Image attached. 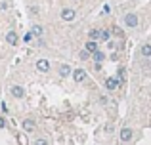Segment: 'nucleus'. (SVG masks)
I'll list each match as a JSON object with an SVG mask.
<instances>
[{"label": "nucleus", "mask_w": 151, "mask_h": 145, "mask_svg": "<svg viewBox=\"0 0 151 145\" xmlns=\"http://www.w3.org/2000/svg\"><path fill=\"white\" fill-rule=\"evenodd\" d=\"M84 50H88L90 54H96L98 50H100V46H98V40H88L84 44Z\"/></svg>", "instance_id": "nucleus-12"}, {"label": "nucleus", "mask_w": 151, "mask_h": 145, "mask_svg": "<svg viewBox=\"0 0 151 145\" xmlns=\"http://www.w3.org/2000/svg\"><path fill=\"white\" fill-rule=\"evenodd\" d=\"M86 76H88V74H86V71H84V69H81V67L73 71V80H75V82H84Z\"/></svg>", "instance_id": "nucleus-6"}, {"label": "nucleus", "mask_w": 151, "mask_h": 145, "mask_svg": "<svg viewBox=\"0 0 151 145\" xmlns=\"http://www.w3.org/2000/svg\"><path fill=\"white\" fill-rule=\"evenodd\" d=\"M33 145H50V143H48V139H46V138H38V139H35V141H33Z\"/></svg>", "instance_id": "nucleus-19"}, {"label": "nucleus", "mask_w": 151, "mask_h": 145, "mask_svg": "<svg viewBox=\"0 0 151 145\" xmlns=\"http://www.w3.org/2000/svg\"><path fill=\"white\" fill-rule=\"evenodd\" d=\"M119 86H121V80H119V76H107V78H105V88L109 90V92H115Z\"/></svg>", "instance_id": "nucleus-3"}, {"label": "nucleus", "mask_w": 151, "mask_h": 145, "mask_svg": "<svg viewBox=\"0 0 151 145\" xmlns=\"http://www.w3.org/2000/svg\"><path fill=\"white\" fill-rule=\"evenodd\" d=\"M101 38V29H90L88 31V40H100Z\"/></svg>", "instance_id": "nucleus-13"}, {"label": "nucleus", "mask_w": 151, "mask_h": 145, "mask_svg": "<svg viewBox=\"0 0 151 145\" xmlns=\"http://www.w3.org/2000/svg\"><path fill=\"white\" fill-rule=\"evenodd\" d=\"M37 71L48 73V71H50V61H48V59H38V61H37Z\"/></svg>", "instance_id": "nucleus-8"}, {"label": "nucleus", "mask_w": 151, "mask_h": 145, "mask_svg": "<svg viewBox=\"0 0 151 145\" xmlns=\"http://www.w3.org/2000/svg\"><path fill=\"white\" fill-rule=\"evenodd\" d=\"M111 34H113V31H109V29H101V38H100V40H103V42H109Z\"/></svg>", "instance_id": "nucleus-16"}, {"label": "nucleus", "mask_w": 151, "mask_h": 145, "mask_svg": "<svg viewBox=\"0 0 151 145\" xmlns=\"http://www.w3.org/2000/svg\"><path fill=\"white\" fill-rule=\"evenodd\" d=\"M6 126V119H4V116H0V128H4Z\"/></svg>", "instance_id": "nucleus-22"}, {"label": "nucleus", "mask_w": 151, "mask_h": 145, "mask_svg": "<svg viewBox=\"0 0 151 145\" xmlns=\"http://www.w3.org/2000/svg\"><path fill=\"white\" fill-rule=\"evenodd\" d=\"M111 31H113V34H117L119 38H124V33H122V29H121V27H113Z\"/></svg>", "instance_id": "nucleus-18"}, {"label": "nucleus", "mask_w": 151, "mask_h": 145, "mask_svg": "<svg viewBox=\"0 0 151 145\" xmlns=\"http://www.w3.org/2000/svg\"><path fill=\"white\" fill-rule=\"evenodd\" d=\"M6 42H8L10 46H17V33H15V31H8Z\"/></svg>", "instance_id": "nucleus-10"}, {"label": "nucleus", "mask_w": 151, "mask_h": 145, "mask_svg": "<svg viewBox=\"0 0 151 145\" xmlns=\"http://www.w3.org/2000/svg\"><path fill=\"white\" fill-rule=\"evenodd\" d=\"M21 128H23L25 132H33L35 128H37V124H35V120H33V119H25V120L21 122Z\"/></svg>", "instance_id": "nucleus-9"}, {"label": "nucleus", "mask_w": 151, "mask_h": 145, "mask_svg": "<svg viewBox=\"0 0 151 145\" xmlns=\"http://www.w3.org/2000/svg\"><path fill=\"white\" fill-rule=\"evenodd\" d=\"M92 57H94V61H96V63H101V61L105 59V54H103L101 50H98L96 54H92Z\"/></svg>", "instance_id": "nucleus-15"}, {"label": "nucleus", "mask_w": 151, "mask_h": 145, "mask_svg": "<svg viewBox=\"0 0 151 145\" xmlns=\"http://www.w3.org/2000/svg\"><path fill=\"white\" fill-rule=\"evenodd\" d=\"M117 76H119V80H124V76H126V69L124 67H119V71H117Z\"/></svg>", "instance_id": "nucleus-17"}, {"label": "nucleus", "mask_w": 151, "mask_h": 145, "mask_svg": "<svg viewBox=\"0 0 151 145\" xmlns=\"http://www.w3.org/2000/svg\"><path fill=\"white\" fill-rule=\"evenodd\" d=\"M122 23H124V27H128V29H136V27L140 25V17H138L134 11H130V14H124Z\"/></svg>", "instance_id": "nucleus-1"}, {"label": "nucleus", "mask_w": 151, "mask_h": 145, "mask_svg": "<svg viewBox=\"0 0 151 145\" xmlns=\"http://www.w3.org/2000/svg\"><path fill=\"white\" fill-rule=\"evenodd\" d=\"M90 56H92V54H90V52H88V50H82V52H81V59H84V61H86V59H88V57H90Z\"/></svg>", "instance_id": "nucleus-20"}, {"label": "nucleus", "mask_w": 151, "mask_h": 145, "mask_svg": "<svg viewBox=\"0 0 151 145\" xmlns=\"http://www.w3.org/2000/svg\"><path fill=\"white\" fill-rule=\"evenodd\" d=\"M59 15H61L63 21H75V17H77V11H75L73 8H63Z\"/></svg>", "instance_id": "nucleus-4"}, {"label": "nucleus", "mask_w": 151, "mask_h": 145, "mask_svg": "<svg viewBox=\"0 0 151 145\" xmlns=\"http://www.w3.org/2000/svg\"><path fill=\"white\" fill-rule=\"evenodd\" d=\"M58 73H59V76H69V74H73V69L69 67L67 63H63V65H59V69H58Z\"/></svg>", "instance_id": "nucleus-11"}, {"label": "nucleus", "mask_w": 151, "mask_h": 145, "mask_svg": "<svg viewBox=\"0 0 151 145\" xmlns=\"http://www.w3.org/2000/svg\"><path fill=\"white\" fill-rule=\"evenodd\" d=\"M138 52H140V56H142V57L149 59V57H151V42H145V44H142Z\"/></svg>", "instance_id": "nucleus-7"}, {"label": "nucleus", "mask_w": 151, "mask_h": 145, "mask_svg": "<svg viewBox=\"0 0 151 145\" xmlns=\"http://www.w3.org/2000/svg\"><path fill=\"white\" fill-rule=\"evenodd\" d=\"M10 94L14 99H23L25 97V88L19 84H14V86H10Z\"/></svg>", "instance_id": "nucleus-2"}, {"label": "nucleus", "mask_w": 151, "mask_h": 145, "mask_svg": "<svg viewBox=\"0 0 151 145\" xmlns=\"http://www.w3.org/2000/svg\"><path fill=\"white\" fill-rule=\"evenodd\" d=\"M17 138H19V141H21V145H27V138H25V136H23V134H19Z\"/></svg>", "instance_id": "nucleus-21"}, {"label": "nucleus", "mask_w": 151, "mask_h": 145, "mask_svg": "<svg viewBox=\"0 0 151 145\" xmlns=\"http://www.w3.org/2000/svg\"><path fill=\"white\" fill-rule=\"evenodd\" d=\"M132 138H134V132H132V128L124 126V128L121 130V141H122V143H128V141H132Z\"/></svg>", "instance_id": "nucleus-5"}, {"label": "nucleus", "mask_w": 151, "mask_h": 145, "mask_svg": "<svg viewBox=\"0 0 151 145\" xmlns=\"http://www.w3.org/2000/svg\"><path fill=\"white\" fill-rule=\"evenodd\" d=\"M31 33H33L35 36H42V34H44V29H42L40 25H33L31 27Z\"/></svg>", "instance_id": "nucleus-14"}]
</instances>
